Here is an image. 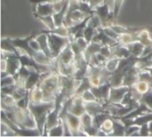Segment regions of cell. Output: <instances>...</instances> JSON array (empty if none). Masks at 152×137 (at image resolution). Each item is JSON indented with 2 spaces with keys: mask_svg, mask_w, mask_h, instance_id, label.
<instances>
[{
  "mask_svg": "<svg viewBox=\"0 0 152 137\" xmlns=\"http://www.w3.org/2000/svg\"><path fill=\"white\" fill-rule=\"evenodd\" d=\"M39 86L44 94V102L54 101L61 90V76L58 72L52 71L41 79Z\"/></svg>",
  "mask_w": 152,
  "mask_h": 137,
  "instance_id": "6da1fadb",
  "label": "cell"
},
{
  "mask_svg": "<svg viewBox=\"0 0 152 137\" xmlns=\"http://www.w3.org/2000/svg\"><path fill=\"white\" fill-rule=\"evenodd\" d=\"M54 106H55V100L52 102H42L39 103H28V109L34 116L37 124V128L42 136L45 131L47 115L54 108Z\"/></svg>",
  "mask_w": 152,
  "mask_h": 137,
  "instance_id": "7a4b0ae2",
  "label": "cell"
},
{
  "mask_svg": "<svg viewBox=\"0 0 152 137\" xmlns=\"http://www.w3.org/2000/svg\"><path fill=\"white\" fill-rule=\"evenodd\" d=\"M48 35L49 47L51 50L52 57L57 58L61 51L71 42L69 37H62L52 32H45Z\"/></svg>",
  "mask_w": 152,
  "mask_h": 137,
  "instance_id": "3957f363",
  "label": "cell"
},
{
  "mask_svg": "<svg viewBox=\"0 0 152 137\" xmlns=\"http://www.w3.org/2000/svg\"><path fill=\"white\" fill-rule=\"evenodd\" d=\"M68 110L69 112L77 117H81L86 111L85 107V102L80 95H74L70 98Z\"/></svg>",
  "mask_w": 152,
  "mask_h": 137,
  "instance_id": "277c9868",
  "label": "cell"
},
{
  "mask_svg": "<svg viewBox=\"0 0 152 137\" xmlns=\"http://www.w3.org/2000/svg\"><path fill=\"white\" fill-rule=\"evenodd\" d=\"M129 90L130 87L124 85L120 86H111L108 103H121Z\"/></svg>",
  "mask_w": 152,
  "mask_h": 137,
  "instance_id": "5b68a950",
  "label": "cell"
},
{
  "mask_svg": "<svg viewBox=\"0 0 152 137\" xmlns=\"http://www.w3.org/2000/svg\"><path fill=\"white\" fill-rule=\"evenodd\" d=\"M64 120L69 130L71 131L72 133V136H78V133L79 131L82 129V126H81V120H80V117H77L70 112H68L64 118Z\"/></svg>",
  "mask_w": 152,
  "mask_h": 137,
  "instance_id": "8992f818",
  "label": "cell"
},
{
  "mask_svg": "<svg viewBox=\"0 0 152 137\" xmlns=\"http://www.w3.org/2000/svg\"><path fill=\"white\" fill-rule=\"evenodd\" d=\"M58 61L65 65H71L75 62V53L72 50L70 43L61 51L60 55L57 57Z\"/></svg>",
  "mask_w": 152,
  "mask_h": 137,
  "instance_id": "52a82bcc",
  "label": "cell"
},
{
  "mask_svg": "<svg viewBox=\"0 0 152 137\" xmlns=\"http://www.w3.org/2000/svg\"><path fill=\"white\" fill-rule=\"evenodd\" d=\"M55 12L53 4L51 3H39L36 4V11L34 12L35 17L52 15Z\"/></svg>",
  "mask_w": 152,
  "mask_h": 137,
  "instance_id": "ba28073f",
  "label": "cell"
},
{
  "mask_svg": "<svg viewBox=\"0 0 152 137\" xmlns=\"http://www.w3.org/2000/svg\"><path fill=\"white\" fill-rule=\"evenodd\" d=\"M85 107L86 111L91 114L93 117L97 115L98 113L105 111L104 105L99 102V101H94V102H85Z\"/></svg>",
  "mask_w": 152,
  "mask_h": 137,
  "instance_id": "9c48e42d",
  "label": "cell"
},
{
  "mask_svg": "<svg viewBox=\"0 0 152 137\" xmlns=\"http://www.w3.org/2000/svg\"><path fill=\"white\" fill-rule=\"evenodd\" d=\"M42 102H44V94L38 84L28 91V103H39Z\"/></svg>",
  "mask_w": 152,
  "mask_h": 137,
  "instance_id": "30bf717a",
  "label": "cell"
},
{
  "mask_svg": "<svg viewBox=\"0 0 152 137\" xmlns=\"http://www.w3.org/2000/svg\"><path fill=\"white\" fill-rule=\"evenodd\" d=\"M102 46V44L99 43V42H95V41H92L89 43L88 46L86 47V49L84 51V55H85V59L86 60L87 62H89V61L91 60V58L95 55L97 53L100 52L101 48Z\"/></svg>",
  "mask_w": 152,
  "mask_h": 137,
  "instance_id": "8fae6325",
  "label": "cell"
},
{
  "mask_svg": "<svg viewBox=\"0 0 152 137\" xmlns=\"http://www.w3.org/2000/svg\"><path fill=\"white\" fill-rule=\"evenodd\" d=\"M37 40L38 41L40 47H41V51H43L48 57L53 58L52 57V53H51V50L49 47V42H48V35L45 32H41L40 34L37 35L36 37Z\"/></svg>",
  "mask_w": 152,
  "mask_h": 137,
  "instance_id": "7c38bea8",
  "label": "cell"
},
{
  "mask_svg": "<svg viewBox=\"0 0 152 137\" xmlns=\"http://www.w3.org/2000/svg\"><path fill=\"white\" fill-rule=\"evenodd\" d=\"M113 118V117H112ZM114 122V130L110 136H126V127L120 119L113 118Z\"/></svg>",
  "mask_w": 152,
  "mask_h": 137,
  "instance_id": "4fadbf2b",
  "label": "cell"
},
{
  "mask_svg": "<svg viewBox=\"0 0 152 137\" xmlns=\"http://www.w3.org/2000/svg\"><path fill=\"white\" fill-rule=\"evenodd\" d=\"M126 46L128 47L132 55H134L137 58L142 57L143 51H144V48H145V45L142 42H140L139 40H135L134 42L131 43L130 45H128Z\"/></svg>",
  "mask_w": 152,
  "mask_h": 137,
  "instance_id": "5bb4252c",
  "label": "cell"
},
{
  "mask_svg": "<svg viewBox=\"0 0 152 137\" xmlns=\"http://www.w3.org/2000/svg\"><path fill=\"white\" fill-rule=\"evenodd\" d=\"M120 61L121 59L118 58V57H115V56H112L110 58H109L104 65V68L107 71L110 72V73H113L115 72L118 66H119V63H120Z\"/></svg>",
  "mask_w": 152,
  "mask_h": 137,
  "instance_id": "9a60e30c",
  "label": "cell"
},
{
  "mask_svg": "<svg viewBox=\"0 0 152 137\" xmlns=\"http://www.w3.org/2000/svg\"><path fill=\"white\" fill-rule=\"evenodd\" d=\"M135 40H137L136 33L135 32H128V33H125V34L120 35L118 42H119L120 45H128L131 43L134 42Z\"/></svg>",
  "mask_w": 152,
  "mask_h": 137,
  "instance_id": "2e32d148",
  "label": "cell"
},
{
  "mask_svg": "<svg viewBox=\"0 0 152 137\" xmlns=\"http://www.w3.org/2000/svg\"><path fill=\"white\" fill-rule=\"evenodd\" d=\"M64 133H65V130H64L63 121H62V119H61L60 123L57 126H55L53 128H51L50 130H48L47 136H63Z\"/></svg>",
  "mask_w": 152,
  "mask_h": 137,
  "instance_id": "e0dca14e",
  "label": "cell"
},
{
  "mask_svg": "<svg viewBox=\"0 0 152 137\" xmlns=\"http://www.w3.org/2000/svg\"><path fill=\"white\" fill-rule=\"evenodd\" d=\"M38 20H40L48 29V30H53L54 29H56V25L54 22V19H53V15H46V16H37L36 17Z\"/></svg>",
  "mask_w": 152,
  "mask_h": 137,
  "instance_id": "ac0fdd59",
  "label": "cell"
},
{
  "mask_svg": "<svg viewBox=\"0 0 152 137\" xmlns=\"http://www.w3.org/2000/svg\"><path fill=\"white\" fill-rule=\"evenodd\" d=\"M100 129H102V131H104L107 135H108V136H110L111 134H112V132H113V130H114V122H113V118L112 117H110V118H108L102 124V126H101V128Z\"/></svg>",
  "mask_w": 152,
  "mask_h": 137,
  "instance_id": "d6986e66",
  "label": "cell"
},
{
  "mask_svg": "<svg viewBox=\"0 0 152 137\" xmlns=\"http://www.w3.org/2000/svg\"><path fill=\"white\" fill-rule=\"evenodd\" d=\"M91 87H92V85H91V83H90L89 78H88V77H86V78L82 80L80 86H79L77 87V89L76 90L74 95H81L85 91H86V90H88V89H91ZM74 95H73V96H74Z\"/></svg>",
  "mask_w": 152,
  "mask_h": 137,
  "instance_id": "ffe728a7",
  "label": "cell"
},
{
  "mask_svg": "<svg viewBox=\"0 0 152 137\" xmlns=\"http://www.w3.org/2000/svg\"><path fill=\"white\" fill-rule=\"evenodd\" d=\"M97 32V29L93 27L92 25L90 24H87V26L86 27V29H84V32H83V36L90 43L93 41V38L94 37L95 34Z\"/></svg>",
  "mask_w": 152,
  "mask_h": 137,
  "instance_id": "44dd1931",
  "label": "cell"
},
{
  "mask_svg": "<svg viewBox=\"0 0 152 137\" xmlns=\"http://www.w3.org/2000/svg\"><path fill=\"white\" fill-rule=\"evenodd\" d=\"M140 126L137 125H130L126 127V136H141L140 135Z\"/></svg>",
  "mask_w": 152,
  "mask_h": 137,
  "instance_id": "7402d4cb",
  "label": "cell"
},
{
  "mask_svg": "<svg viewBox=\"0 0 152 137\" xmlns=\"http://www.w3.org/2000/svg\"><path fill=\"white\" fill-rule=\"evenodd\" d=\"M16 84V78L12 75H7L4 78H1V87L4 86H12Z\"/></svg>",
  "mask_w": 152,
  "mask_h": 137,
  "instance_id": "603a6c76",
  "label": "cell"
},
{
  "mask_svg": "<svg viewBox=\"0 0 152 137\" xmlns=\"http://www.w3.org/2000/svg\"><path fill=\"white\" fill-rule=\"evenodd\" d=\"M81 98L84 100V102H94V101H98L97 98L94 96V95L93 94V92L91 91V89H88L86 91H85L81 95Z\"/></svg>",
  "mask_w": 152,
  "mask_h": 137,
  "instance_id": "cb8c5ba5",
  "label": "cell"
},
{
  "mask_svg": "<svg viewBox=\"0 0 152 137\" xmlns=\"http://www.w3.org/2000/svg\"><path fill=\"white\" fill-rule=\"evenodd\" d=\"M102 29H103V31H104L109 37H110L111 38H113V39L118 41V39H119V35H118L111 27H110V26L102 27Z\"/></svg>",
  "mask_w": 152,
  "mask_h": 137,
  "instance_id": "d4e9b609",
  "label": "cell"
},
{
  "mask_svg": "<svg viewBox=\"0 0 152 137\" xmlns=\"http://www.w3.org/2000/svg\"><path fill=\"white\" fill-rule=\"evenodd\" d=\"M141 103H145L151 110L152 111V89L151 91H149L147 94H145L142 99H141Z\"/></svg>",
  "mask_w": 152,
  "mask_h": 137,
  "instance_id": "484cf974",
  "label": "cell"
},
{
  "mask_svg": "<svg viewBox=\"0 0 152 137\" xmlns=\"http://www.w3.org/2000/svg\"><path fill=\"white\" fill-rule=\"evenodd\" d=\"M102 55H104L107 59L112 57V46L110 45H102L100 52Z\"/></svg>",
  "mask_w": 152,
  "mask_h": 137,
  "instance_id": "4316f807",
  "label": "cell"
},
{
  "mask_svg": "<svg viewBox=\"0 0 152 137\" xmlns=\"http://www.w3.org/2000/svg\"><path fill=\"white\" fill-rule=\"evenodd\" d=\"M75 41H76V43L77 44V45L83 50V51H85L86 49V47L88 46V45H89V42L82 36V37H77L76 39H74Z\"/></svg>",
  "mask_w": 152,
  "mask_h": 137,
  "instance_id": "83f0119b",
  "label": "cell"
},
{
  "mask_svg": "<svg viewBox=\"0 0 152 137\" xmlns=\"http://www.w3.org/2000/svg\"><path fill=\"white\" fill-rule=\"evenodd\" d=\"M140 135H141V136H151L150 123L143 124L142 126H141V128H140Z\"/></svg>",
  "mask_w": 152,
  "mask_h": 137,
  "instance_id": "f1b7e54d",
  "label": "cell"
},
{
  "mask_svg": "<svg viewBox=\"0 0 152 137\" xmlns=\"http://www.w3.org/2000/svg\"><path fill=\"white\" fill-rule=\"evenodd\" d=\"M37 37V36H36ZM36 37H32L30 40H29V46L36 52H39L41 51V47H40V45L38 43V41L37 40Z\"/></svg>",
  "mask_w": 152,
  "mask_h": 137,
  "instance_id": "f546056e",
  "label": "cell"
},
{
  "mask_svg": "<svg viewBox=\"0 0 152 137\" xmlns=\"http://www.w3.org/2000/svg\"><path fill=\"white\" fill-rule=\"evenodd\" d=\"M123 2H124V0H115V4H114V16H115V19H117L118 17L119 11L121 9Z\"/></svg>",
  "mask_w": 152,
  "mask_h": 137,
  "instance_id": "4dcf8cb0",
  "label": "cell"
},
{
  "mask_svg": "<svg viewBox=\"0 0 152 137\" xmlns=\"http://www.w3.org/2000/svg\"><path fill=\"white\" fill-rule=\"evenodd\" d=\"M7 71V61L6 58L2 56L1 58V72H6Z\"/></svg>",
  "mask_w": 152,
  "mask_h": 137,
  "instance_id": "1f68e13d",
  "label": "cell"
},
{
  "mask_svg": "<svg viewBox=\"0 0 152 137\" xmlns=\"http://www.w3.org/2000/svg\"><path fill=\"white\" fill-rule=\"evenodd\" d=\"M31 3L37 4H39V3H51V4H54L56 2H59L61 0H29Z\"/></svg>",
  "mask_w": 152,
  "mask_h": 137,
  "instance_id": "d6a6232c",
  "label": "cell"
},
{
  "mask_svg": "<svg viewBox=\"0 0 152 137\" xmlns=\"http://www.w3.org/2000/svg\"><path fill=\"white\" fill-rule=\"evenodd\" d=\"M142 69H144V70H146L147 71H149V72H150V74L152 76V65L145 66V67H143V68H142Z\"/></svg>",
  "mask_w": 152,
  "mask_h": 137,
  "instance_id": "836d02e7",
  "label": "cell"
}]
</instances>
